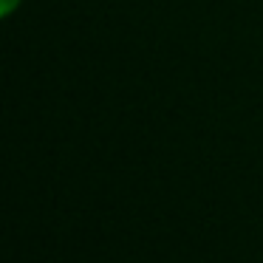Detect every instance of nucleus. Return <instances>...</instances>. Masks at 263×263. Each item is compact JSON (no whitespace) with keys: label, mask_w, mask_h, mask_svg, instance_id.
<instances>
[{"label":"nucleus","mask_w":263,"mask_h":263,"mask_svg":"<svg viewBox=\"0 0 263 263\" xmlns=\"http://www.w3.org/2000/svg\"><path fill=\"white\" fill-rule=\"evenodd\" d=\"M23 0H0V17H12Z\"/></svg>","instance_id":"f257e3e1"}]
</instances>
